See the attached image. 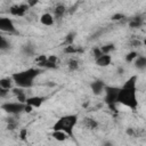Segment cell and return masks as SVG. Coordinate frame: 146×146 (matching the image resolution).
Wrapping results in <instances>:
<instances>
[{
    "mask_svg": "<svg viewBox=\"0 0 146 146\" xmlns=\"http://www.w3.org/2000/svg\"><path fill=\"white\" fill-rule=\"evenodd\" d=\"M136 83H137V75H132L129 78L124 84L120 88L116 103L122 104L123 106H127L135 111L138 107V100L136 96Z\"/></svg>",
    "mask_w": 146,
    "mask_h": 146,
    "instance_id": "1",
    "label": "cell"
},
{
    "mask_svg": "<svg viewBox=\"0 0 146 146\" xmlns=\"http://www.w3.org/2000/svg\"><path fill=\"white\" fill-rule=\"evenodd\" d=\"M40 74V70L39 68H27L25 71H21L17 73H14L11 75V80L16 83V86L18 88H30L33 86V81L34 79Z\"/></svg>",
    "mask_w": 146,
    "mask_h": 146,
    "instance_id": "2",
    "label": "cell"
},
{
    "mask_svg": "<svg viewBox=\"0 0 146 146\" xmlns=\"http://www.w3.org/2000/svg\"><path fill=\"white\" fill-rule=\"evenodd\" d=\"M78 115L76 114H67L62 117H59L55 124L52 125V131H63L70 136V138L73 136V129L78 123Z\"/></svg>",
    "mask_w": 146,
    "mask_h": 146,
    "instance_id": "3",
    "label": "cell"
},
{
    "mask_svg": "<svg viewBox=\"0 0 146 146\" xmlns=\"http://www.w3.org/2000/svg\"><path fill=\"white\" fill-rule=\"evenodd\" d=\"M104 91H105V102L108 104V106H114L116 104L120 88L114 86H105Z\"/></svg>",
    "mask_w": 146,
    "mask_h": 146,
    "instance_id": "4",
    "label": "cell"
},
{
    "mask_svg": "<svg viewBox=\"0 0 146 146\" xmlns=\"http://www.w3.org/2000/svg\"><path fill=\"white\" fill-rule=\"evenodd\" d=\"M24 107L25 104L19 103V102H8L1 105V110H3L5 112L9 113V114H19L22 112H24Z\"/></svg>",
    "mask_w": 146,
    "mask_h": 146,
    "instance_id": "5",
    "label": "cell"
},
{
    "mask_svg": "<svg viewBox=\"0 0 146 146\" xmlns=\"http://www.w3.org/2000/svg\"><path fill=\"white\" fill-rule=\"evenodd\" d=\"M27 9H29L27 3H22V5H14V6H11L10 9H9V11H10V14L13 16L22 17V16H24L26 14Z\"/></svg>",
    "mask_w": 146,
    "mask_h": 146,
    "instance_id": "6",
    "label": "cell"
},
{
    "mask_svg": "<svg viewBox=\"0 0 146 146\" xmlns=\"http://www.w3.org/2000/svg\"><path fill=\"white\" fill-rule=\"evenodd\" d=\"M0 31L2 32H15V25L10 18L0 17Z\"/></svg>",
    "mask_w": 146,
    "mask_h": 146,
    "instance_id": "7",
    "label": "cell"
},
{
    "mask_svg": "<svg viewBox=\"0 0 146 146\" xmlns=\"http://www.w3.org/2000/svg\"><path fill=\"white\" fill-rule=\"evenodd\" d=\"M112 63V57L110 54H103L96 59V65L100 67H106Z\"/></svg>",
    "mask_w": 146,
    "mask_h": 146,
    "instance_id": "8",
    "label": "cell"
},
{
    "mask_svg": "<svg viewBox=\"0 0 146 146\" xmlns=\"http://www.w3.org/2000/svg\"><path fill=\"white\" fill-rule=\"evenodd\" d=\"M43 102H44V98H43V97H40V96H33V97H29V98H26L25 104H26V105H30V106H32V107L34 108V107H40V106L42 105Z\"/></svg>",
    "mask_w": 146,
    "mask_h": 146,
    "instance_id": "9",
    "label": "cell"
},
{
    "mask_svg": "<svg viewBox=\"0 0 146 146\" xmlns=\"http://www.w3.org/2000/svg\"><path fill=\"white\" fill-rule=\"evenodd\" d=\"M82 125L88 130H96L98 128V122L94 117H83L82 119Z\"/></svg>",
    "mask_w": 146,
    "mask_h": 146,
    "instance_id": "10",
    "label": "cell"
},
{
    "mask_svg": "<svg viewBox=\"0 0 146 146\" xmlns=\"http://www.w3.org/2000/svg\"><path fill=\"white\" fill-rule=\"evenodd\" d=\"M90 88H91V91H92L95 95H100V94L104 91L105 83H104L102 80H96V81L91 82Z\"/></svg>",
    "mask_w": 146,
    "mask_h": 146,
    "instance_id": "11",
    "label": "cell"
},
{
    "mask_svg": "<svg viewBox=\"0 0 146 146\" xmlns=\"http://www.w3.org/2000/svg\"><path fill=\"white\" fill-rule=\"evenodd\" d=\"M40 22L44 26H51L54 24V16L51 14H49V13H44V14L41 15Z\"/></svg>",
    "mask_w": 146,
    "mask_h": 146,
    "instance_id": "12",
    "label": "cell"
},
{
    "mask_svg": "<svg viewBox=\"0 0 146 146\" xmlns=\"http://www.w3.org/2000/svg\"><path fill=\"white\" fill-rule=\"evenodd\" d=\"M54 17H56V18H60L64 14H65V11H66V7L64 6V5H62V3H58V5H56L55 6V8H54Z\"/></svg>",
    "mask_w": 146,
    "mask_h": 146,
    "instance_id": "13",
    "label": "cell"
},
{
    "mask_svg": "<svg viewBox=\"0 0 146 146\" xmlns=\"http://www.w3.org/2000/svg\"><path fill=\"white\" fill-rule=\"evenodd\" d=\"M11 91L16 95V97H17V99H18V102H19V103L25 104L26 96H25V92L23 91V89H22V88H11Z\"/></svg>",
    "mask_w": 146,
    "mask_h": 146,
    "instance_id": "14",
    "label": "cell"
},
{
    "mask_svg": "<svg viewBox=\"0 0 146 146\" xmlns=\"http://www.w3.org/2000/svg\"><path fill=\"white\" fill-rule=\"evenodd\" d=\"M51 137L57 141H65V140H67L70 138V136L67 133L63 132V131H52Z\"/></svg>",
    "mask_w": 146,
    "mask_h": 146,
    "instance_id": "15",
    "label": "cell"
},
{
    "mask_svg": "<svg viewBox=\"0 0 146 146\" xmlns=\"http://www.w3.org/2000/svg\"><path fill=\"white\" fill-rule=\"evenodd\" d=\"M135 66L138 68V70H145L146 68V58L144 56H138L136 59H135Z\"/></svg>",
    "mask_w": 146,
    "mask_h": 146,
    "instance_id": "16",
    "label": "cell"
},
{
    "mask_svg": "<svg viewBox=\"0 0 146 146\" xmlns=\"http://www.w3.org/2000/svg\"><path fill=\"white\" fill-rule=\"evenodd\" d=\"M11 79L9 78H3V79H0V88L2 89H6V90H9L11 89Z\"/></svg>",
    "mask_w": 146,
    "mask_h": 146,
    "instance_id": "17",
    "label": "cell"
},
{
    "mask_svg": "<svg viewBox=\"0 0 146 146\" xmlns=\"http://www.w3.org/2000/svg\"><path fill=\"white\" fill-rule=\"evenodd\" d=\"M64 51L67 52V54H78V52H81L82 49L81 48H76V46H74V44H71V46H66Z\"/></svg>",
    "mask_w": 146,
    "mask_h": 146,
    "instance_id": "18",
    "label": "cell"
},
{
    "mask_svg": "<svg viewBox=\"0 0 146 146\" xmlns=\"http://www.w3.org/2000/svg\"><path fill=\"white\" fill-rule=\"evenodd\" d=\"M129 25H130V27H140V26L143 25V18H140V17H135V18H132V19L130 21Z\"/></svg>",
    "mask_w": 146,
    "mask_h": 146,
    "instance_id": "19",
    "label": "cell"
},
{
    "mask_svg": "<svg viewBox=\"0 0 146 146\" xmlns=\"http://www.w3.org/2000/svg\"><path fill=\"white\" fill-rule=\"evenodd\" d=\"M67 66H68L70 71H76L78 67H79V62L75 58H71L67 63Z\"/></svg>",
    "mask_w": 146,
    "mask_h": 146,
    "instance_id": "20",
    "label": "cell"
},
{
    "mask_svg": "<svg viewBox=\"0 0 146 146\" xmlns=\"http://www.w3.org/2000/svg\"><path fill=\"white\" fill-rule=\"evenodd\" d=\"M9 47H10L9 42H8L3 36L0 35V50H6V49H8Z\"/></svg>",
    "mask_w": 146,
    "mask_h": 146,
    "instance_id": "21",
    "label": "cell"
},
{
    "mask_svg": "<svg viewBox=\"0 0 146 146\" xmlns=\"http://www.w3.org/2000/svg\"><path fill=\"white\" fill-rule=\"evenodd\" d=\"M102 54H110V51H112L114 49V44H106V46H103L102 48H99Z\"/></svg>",
    "mask_w": 146,
    "mask_h": 146,
    "instance_id": "22",
    "label": "cell"
},
{
    "mask_svg": "<svg viewBox=\"0 0 146 146\" xmlns=\"http://www.w3.org/2000/svg\"><path fill=\"white\" fill-rule=\"evenodd\" d=\"M74 35H75V33H70V34H68V35L65 38V41H64V43H65L66 46H71V44H73Z\"/></svg>",
    "mask_w": 146,
    "mask_h": 146,
    "instance_id": "23",
    "label": "cell"
},
{
    "mask_svg": "<svg viewBox=\"0 0 146 146\" xmlns=\"http://www.w3.org/2000/svg\"><path fill=\"white\" fill-rule=\"evenodd\" d=\"M137 57H138V54H137L136 51H131L129 55H127L125 60H127V62H132V60H135Z\"/></svg>",
    "mask_w": 146,
    "mask_h": 146,
    "instance_id": "24",
    "label": "cell"
},
{
    "mask_svg": "<svg viewBox=\"0 0 146 146\" xmlns=\"http://www.w3.org/2000/svg\"><path fill=\"white\" fill-rule=\"evenodd\" d=\"M16 125H17V122L15 120H11V119L8 120V124H7V129L8 130H14L16 128Z\"/></svg>",
    "mask_w": 146,
    "mask_h": 146,
    "instance_id": "25",
    "label": "cell"
},
{
    "mask_svg": "<svg viewBox=\"0 0 146 146\" xmlns=\"http://www.w3.org/2000/svg\"><path fill=\"white\" fill-rule=\"evenodd\" d=\"M26 137H27V129H25V128L21 129V130H19V138H21L22 140H25Z\"/></svg>",
    "mask_w": 146,
    "mask_h": 146,
    "instance_id": "26",
    "label": "cell"
},
{
    "mask_svg": "<svg viewBox=\"0 0 146 146\" xmlns=\"http://www.w3.org/2000/svg\"><path fill=\"white\" fill-rule=\"evenodd\" d=\"M24 51H25L27 55H32V54H33V47L30 46V44H26V46H24Z\"/></svg>",
    "mask_w": 146,
    "mask_h": 146,
    "instance_id": "27",
    "label": "cell"
},
{
    "mask_svg": "<svg viewBox=\"0 0 146 146\" xmlns=\"http://www.w3.org/2000/svg\"><path fill=\"white\" fill-rule=\"evenodd\" d=\"M123 18H125V16H124L123 14H115V15L112 16V19H113V21H121V19H123Z\"/></svg>",
    "mask_w": 146,
    "mask_h": 146,
    "instance_id": "28",
    "label": "cell"
},
{
    "mask_svg": "<svg viewBox=\"0 0 146 146\" xmlns=\"http://www.w3.org/2000/svg\"><path fill=\"white\" fill-rule=\"evenodd\" d=\"M94 55H95V58L97 59V58H98L99 56H102L103 54H102V51H100L99 48H95V49H94Z\"/></svg>",
    "mask_w": 146,
    "mask_h": 146,
    "instance_id": "29",
    "label": "cell"
},
{
    "mask_svg": "<svg viewBox=\"0 0 146 146\" xmlns=\"http://www.w3.org/2000/svg\"><path fill=\"white\" fill-rule=\"evenodd\" d=\"M32 111H33V107H32V106H30V105H26V104H25L24 112H25V113H31Z\"/></svg>",
    "mask_w": 146,
    "mask_h": 146,
    "instance_id": "30",
    "label": "cell"
},
{
    "mask_svg": "<svg viewBox=\"0 0 146 146\" xmlns=\"http://www.w3.org/2000/svg\"><path fill=\"white\" fill-rule=\"evenodd\" d=\"M8 90H6V89H2V88H0V97H6L7 95H8Z\"/></svg>",
    "mask_w": 146,
    "mask_h": 146,
    "instance_id": "31",
    "label": "cell"
},
{
    "mask_svg": "<svg viewBox=\"0 0 146 146\" xmlns=\"http://www.w3.org/2000/svg\"><path fill=\"white\" fill-rule=\"evenodd\" d=\"M132 44H133V47H140V41L139 40H135V41H132Z\"/></svg>",
    "mask_w": 146,
    "mask_h": 146,
    "instance_id": "32",
    "label": "cell"
},
{
    "mask_svg": "<svg viewBox=\"0 0 146 146\" xmlns=\"http://www.w3.org/2000/svg\"><path fill=\"white\" fill-rule=\"evenodd\" d=\"M127 133H128V135H130V136H133V130L129 128V129L127 130Z\"/></svg>",
    "mask_w": 146,
    "mask_h": 146,
    "instance_id": "33",
    "label": "cell"
},
{
    "mask_svg": "<svg viewBox=\"0 0 146 146\" xmlns=\"http://www.w3.org/2000/svg\"><path fill=\"white\" fill-rule=\"evenodd\" d=\"M104 146H112V144H111V143H108V141H107V143H105V145H104Z\"/></svg>",
    "mask_w": 146,
    "mask_h": 146,
    "instance_id": "34",
    "label": "cell"
}]
</instances>
